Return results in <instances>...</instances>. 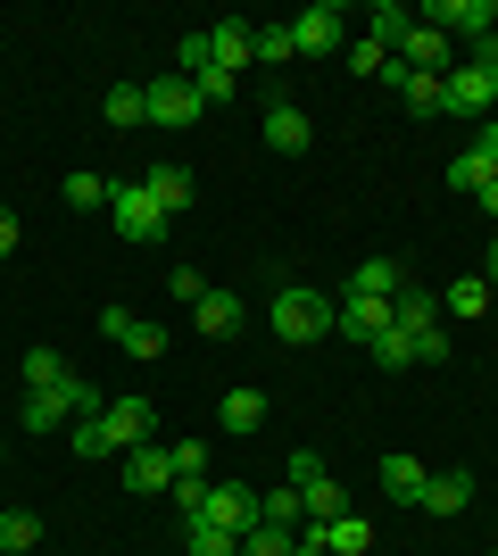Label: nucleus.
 Listing matches in <instances>:
<instances>
[{
    "label": "nucleus",
    "instance_id": "nucleus-1",
    "mask_svg": "<svg viewBox=\"0 0 498 556\" xmlns=\"http://www.w3.org/2000/svg\"><path fill=\"white\" fill-rule=\"evenodd\" d=\"M332 325H341V307H332L324 291H274V332H283L291 349H308V341H324Z\"/></svg>",
    "mask_w": 498,
    "mask_h": 556
},
{
    "label": "nucleus",
    "instance_id": "nucleus-2",
    "mask_svg": "<svg viewBox=\"0 0 498 556\" xmlns=\"http://www.w3.org/2000/svg\"><path fill=\"white\" fill-rule=\"evenodd\" d=\"M108 216H117V232H125V241H158V232H166L158 200H150L142 184H108Z\"/></svg>",
    "mask_w": 498,
    "mask_h": 556
},
{
    "label": "nucleus",
    "instance_id": "nucleus-3",
    "mask_svg": "<svg viewBox=\"0 0 498 556\" xmlns=\"http://www.w3.org/2000/svg\"><path fill=\"white\" fill-rule=\"evenodd\" d=\"M424 25H440V34H465V42H490V34H498V0H432Z\"/></svg>",
    "mask_w": 498,
    "mask_h": 556
},
{
    "label": "nucleus",
    "instance_id": "nucleus-4",
    "mask_svg": "<svg viewBox=\"0 0 498 556\" xmlns=\"http://www.w3.org/2000/svg\"><path fill=\"white\" fill-rule=\"evenodd\" d=\"M100 332H108L125 357H142V366H150V357H166V332L150 325V316H133V307H100Z\"/></svg>",
    "mask_w": 498,
    "mask_h": 556
},
{
    "label": "nucleus",
    "instance_id": "nucleus-5",
    "mask_svg": "<svg viewBox=\"0 0 498 556\" xmlns=\"http://www.w3.org/2000/svg\"><path fill=\"white\" fill-rule=\"evenodd\" d=\"M341 34H349V17H341V9H308V17H291V50H299V59H324V50H341Z\"/></svg>",
    "mask_w": 498,
    "mask_h": 556
},
{
    "label": "nucleus",
    "instance_id": "nucleus-6",
    "mask_svg": "<svg viewBox=\"0 0 498 556\" xmlns=\"http://www.w3.org/2000/svg\"><path fill=\"white\" fill-rule=\"evenodd\" d=\"M100 424H108V441H117V448L158 441V407H150V399H117V407H100Z\"/></svg>",
    "mask_w": 498,
    "mask_h": 556
},
{
    "label": "nucleus",
    "instance_id": "nucleus-7",
    "mask_svg": "<svg viewBox=\"0 0 498 556\" xmlns=\"http://www.w3.org/2000/svg\"><path fill=\"white\" fill-rule=\"evenodd\" d=\"M142 191L158 200V216H166V225H175V216L191 208V175H183L175 159H150V166H142Z\"/></svg>",
    "mask_w": 498,
    "mask_h": 556
},
{
    "label": "nucleus",
    "instance_id": "nucleus-8",
    "mask_svg": "<svg viewBox=\"0 0 498 556\" xmlns=\"http://www.w3.org/2000/svg\"><path fill=\"white\" fill-rule=\"evenodd\" d=\"M208 59L225 75H241L250 59H258V25H241V17H225V25H208Z\"/></svg>",
    "mask_w": 498,
    "mask_h": 556
},
{
    "label": "nucleus",
    "instance_id": "nucleus-9",
    "mask_svg": "<svg viewBox=\"0 0 498 556\" xmlns=\"http://www.w3.org/2000/svg\"><path fill=\"white\" fill-rule=\"evenodd\" d=\"M191 325L208 332V341H233V332L250 325V307H241V291H208V300L191 307Z\"/></svg>",
    "mask_w": 498,
    "mask_h": 556
},
{
    "label": "nucleus",
    "instance_id": "nucleus-10",
    "mask_svg": "<svg viewBox=\"0 0 498 556\" xmlns=\"http://www.w3.org/2000/svg\"><path fill=\"white\" fill-rule=\"evenodd\" d=\"M200 109H208V100L191 92L183 75H166V84H150V125H191Z\"/></svg>",
    "mask_w": 498,
    "mask_h": 556
},
{
    "label": "nucleus",
    "instance_id": "nucleus-11",
    "mask_svg": "<svg viewBox=\"0 0 498 556\" xmlns=\"http://www.w3.org/2000/svg\"><path fill=\"white\" fill-rule=\"evenodd\" d=\"M125 490H175V457H166L158 441L125 448Z\"/></svg>",
    "mask_w": 498,
    "mask_h": 556
},
{
    "label": "nucleus",
    "instance_id": "nucleus-12",
    "mask_svg": "<svg viewBox=\"0 0 498 556\" xmlns=\"http://www.w3.org/2000/svg\"><path fill=\"white\" fill-rule=\"evenodd\" d=\"M399 59H407V75H440V67H449V34L416 17V34L399 42Z\"/></svg>",
    "mask_w": 498,
    "mask_h": 556
},
{
    "label": "nucleus",
    "instance_id": "nucleus-13",
    "mask_svg": "<svg viewBox=\"0 0 498 556\" xmlns=\"http://www.w3.org/2000/svg\"><path fill=\"white\" fill-rule=\"evenodd\" d=\"M17 424H25V432H59V424H75V399H67V382H59V391H25Z\"/></svg>",
    "mask_w": 498,
    "mask_h": 556
},
{
    "label": "nucleus",
    "instance_id": "nucleus-14",
    "mask_svg": "<svg viewBox=\"0 0 498 556\" xmlns=\"http://www.w3.org/2000/svg\"><path fill=\"white\" fill-rule=\"evenodd\" d=\"M332 332H349V341L374 349L382 332H391V300H341V325H332Z\"/></svg>",
    "mask_w": 498,
    "mask_h": 556
},
{
    "label": "nucleus",
    "instance_id": "nucleus-15",
    "mask_svg": "<svg viewBox=\"0 0 498 556\" xmlns=\"http://www.w3.org/2000/svg\"><path fill=\"white\" fill-rule=\"evenodd\" d=\"M449 109L457 116H482V109H498V84L482 67H449Z\"/></svg>",
    "mask_w": 498,
    "mask_h": 556
},
{
    "label": "nucleus",
    "instance_id": "nucleus-16",
    "mask_svg": "<svg viewBox=\"0 0 498 556\" xmlns=\"http://www.w3.org/2000/svg\"><path fill=\"white\" fill-rule=\"evenodd\" d=\"M391 325H399L407 341H424V332L440 325V300H432V291H407V282H399V300H391Z\"/></svg>",
    "mask_w": 498,
    "mask_h": 556
},
{
    "label": "nucleus",
    "instance_id": "nucleus-17",
    "mask_svg": "<svg viewBox=\"0 0 498 556\" xmlns=\"http://www.w3.org/2000/svg\"><path fill=\"white\" fill-rule=\"evenodd\" d=\"M100 116H108L117 134H133V125H150V84H117V92L100 100Z\"/></svg>",
    "mask_w": 498,
    "mask_h": 556
},
{
    "label": "nucleus",
    "instance_id": "nucleus-18",
    "mask_svg": "<svg viewBox=\"0 0 498 556\" xmlns=\"http://www.w3.org/2000/svg\"><path fill=\"white\" fill-rule=\"evenodd\" d=\"M266 141H274V150H308L316 141V125L299 109H291V100H274V109H266Z\"/></svg>",
    "mask_w": 498,
    "mask_h": 556
},
{
    "label": "nucleus",
    "instance_id": "nucleus-19",
    "mask_svg": "<svg viewBox=\"0 0 498 556\" xmlns=\"http://www.w3.org/2000/svg\"><path fill=\"white\" fill-rule=\"evenodd\" d=\"M465 498H474V473H457V465L424 482V507H432V515H465Z\"/></svg>",
    "mask_w": 498,
    "mask_h": 556
},
{
    "label": "nucleus",
    "instance_id": "nucleus-20",
    "mask_svg": "<svg viewBox=\"0 0 498 556\" xmlns=\"http://www.w3.org/2000/svg\"><path fill=\"white\" fill-rule=\"evenodd\" d=\"M324 548L332 556H374V523H366V515H332V523H324Z\"/></svg>",
    "mask_w": 498,
    "mask_h": 556
},
{
    "label": "nucleus",
    "instance_id": "nucleus-21",
    "mask_svg": "<svg viewBox=\"0 0 498 556\" xmlns=\"http://www.w3.org/2000/svg\"><path fill=\"white\" fill-rule=\"evenodd\" d=\"M349 300H399V266H391V257H366L349 275Z\"/></svg>",
    "mask_w": 498,
    "mask_h": 556
},
{
    "label": "nucleus",
    "instance_id": "nucleus-22",
    "mask_svg": "<svg viewBox=\"0 0 498 556\" xmlns=\"http://www.w3.org/2000/svg\"><path fill=\"white\" fill-rule=\"evenodd\" d=\"M424 482L432 473L416 457H382V498H416V507H424Z\"/></svg>",
    "mask_w": 498,
    "mask_h": 556
},
{
    "label": "nucleus",
    "instance_id": "nucleus-23",
    "mask_svg": "<svg viewBox=\"0 0 498 556\" xmlns=\"http://www.w3.org/2000/svg\"><path fill=\"white\" fill-rule=\"evenodd\" d=\"M407 34H416V9H399V0H382L374 17H366V42H382V50H399Z\"/></svg>",
    "mask_w": 498,
    "mask_h": 556
},
{
    "label": "nucleus",
    "instance_id": "nucleus-24",
    "mask_svg": "<svg viewBox=\"0 0 498 556\" xmlns=\"http://www.w3.org/2000/svg\"><path fill=\"white\" fill-rule=\"evenodd\" d=\"M216 416H225V432H258V424H266V399L258 391H225V399H216Z\"/></svg>",
    "mask_w": 498,
    "mask_h": 556
},
{
    "label": "nucleus",
    "instance_id": "nucleus-25",
    "mask_svg": "<svg viewBox=\"0 0 498 556\" xmlns=\"http://www.w3.org/2000/svg\"><path fill=\"white\" fill-rule=\"evenodd\" d=\"M299 515H308L299 490H266V498H258V523H274V532H299Z\"/></svg>",
    "mask_w": 498,
    "mask_h": 556
},
{
    "label": "nucleus",
    "instance_id": "nucleus-26",
    "mask_svg": "<svg viewBox=\"0 0 498 556\" xmlns=\"http://www.w3.org/2000/svg\"><path fill=\"white\" fill-rule=\"evenodd\" d=\"M25 548H42V523H34L25 507H9L0 515V556H25Z\"/></svg>",
    "mask_w": 498,
    "mask_h": 556
},
{
    "label": "nucleus",
    "instance_id": "nucleus-27",
    "mask_svg": "<svg viewBox=\"0 0 498 556\" xmlns=\"http://www.w3.org/2000/svg\"><path fill=\"white\" fill-rule=\"evenodd\" d=\"M299 498H308V523H332V515H349V498H341V482H332V473H316Z\"/></svg>",
    "mask_w": 498,
    "mask_h": 556
},
{
    "label": "nucleus",
    "instance_id": "nucleus-28",
    "mask_svg": "<svg viewBox=\"0 0 498 556\" xmlns=\"http://www.w3.org/2000/svg\"><path fill=\"white\" fill-rule=\"evenodd\" d=\"M407 109L440 116V109H449V75H407Z\"/></svg>",
    "mask_w": 498,
    "mask_h": 556
},
{
    "label": "nucleus",
    "instance_id": "nucleus-29",
    "mask_svg": "<svg viewBox=\"0 0 498 556\" xmlns=\"http://www.w3.org/2000/svg\"><path fill=\"white\" fill-rule=\"evenodd\" d=\"M183 556H241V540L216 523H183Z\"/></svg>",
    "mask_w": 498,
    "mask_h": 556
},
{
    "label": "nucleus",
    "instance_id": "nucleus-30",
    "mask_svg": "<svg viewBox=\"0 0 498 556\" xmlns=\"http://www.w3.org/2000/svg\"><path fill=\"white\" fill-rule=\"evenodd\" d=\"M59 382H67L59 349H34V357H25V391H59Z\"/></svg>",
    "mask_w": 498,
    "mask_h": 556
},
{
    "label": "nucleus",
    "instance_id": "nucleus-31",
    "mask_svg": "<svg viewBox=\"0 0 498 556\" xmlns=\"http://www.w3.org/2000/svg\"><path fill=\"white\" fill-rule=\"evenodd\" d=\"M299 50H291V25H258V67H291Z\"/></svg>",
    "mask_w": 498,
    "mask_h": 556
},
{
    "label": "nucleus",
    "instance_id": "nucleus-32",
    "mask_svg": "<svg viewBox=\"0 0 498 556\" xmlns=\"http://www.w3.org/2000/svg\"><path fill=\"white\" fill-rule=\"evenodd\" d=\"M482 307H490V282H449V316H465V325H474V316H482Z\"/></svg>",
    "mask_w": 498,
    "mask_h": 556
},
{
    "label": "nucleus",
    "instance_id": "nucleus-33",
    "mask_svg": "<svg viewBox=\"0 0 498 556\" xmlns=\"http://www.w3.org/2000/svg\"><path fill=\"white\" fill-rule=\"evenodd\" d=\"M67 208H75V216L108 208V184H100V175H67Z\"/></svg>",
    "mask_w": 498,
    "mask_h": 556
},
{
    "label": "nucleus",
    "instance_id": "nucleus-34",
    "mask_svg": "<svg viewBox=\"0 0 498 556\" xmlns=\"http://www.w3.org/2000/svg\"><path fill=\"white\" fill-rule=\"evenodd\" d=\"M291 540H299V532H274V523H258V532H241V556H291Z\"/></svg>",
    "mask_w": 498,
    "mask_h": 556
},
{
    "label": "nucleus",
    "instance_id": "nucleus-35",
    "mask_svg": "<svg viewBox=\"0 0 498 556\" xmlns=\"http://www.w3.org/2000/svg\"><path fill=\"white\" fill-rule=\"evenodd\" d=\"M75 457H117V441H108V424H100V416L75 424Z\"/></svg>",
    "mask_w": 498,
    "mask_h": 556
},
{
    "label": "nucleus",
    "instance_id": "nucleus-36",
    "mask_svg": "<svg viewBox=\"0 0 498 556\" xmlns=\"http://www.w3.org/2000/svg\"><path fill=\"white\" fill-rule=\"evenodd\" d=\"M166 457H175V482H208V448L200 441H175Z\"/></svg>",
    "mask_w": 498,
    "mask_h": 556
},
{
    "label": "nucleus",
    "instance_id": "nucleus-37",
    "mask_svg": "<svg viewBox=\"0 0 498 556\" xmlns=\"http://www.w3.org/2000/svg\"><path fill=\"white\" fill-rule=\"evenodd\" d=\"M374 357H382V366H391V374H399V366H416V341H407V332L391 325V332H382V341H374Z\"/></svg>",
    "mask_w": 498,
    "mask_h": 556
},
{
    "label": "nucleus",
    "instance_id": "nucleus-38",
    "mask_svg": "<svg viewBox=\"0 0 498 556\" xmlns=\"http://www.w3.org/2000/svg\"><path fill=\"white\" fill-rule=\"evenodd\" d=\"M208 67H216V59H208V34H183V67H175V75H183V84H200Z\"/></svg>",
    "mask_w": 498,
    "mask_h": 556
},
{
    "label": "nucleus",
    "instance_id": "nucleus-39",
    "mask_svg": "<svg viewBox=\"0 0 498 556\" xmlns=\"http://www.w3.org/2000/svg\"><path fill=\"white\" fill-rule=\"evenodd\" d=\"M191 92H200V100H208V109H216V100H233V92H241V75L208 67V75H200V84H191Z\"/></svg>",
    "mask_w": 498,
    "mask_h": 556
},
{
    "label": "nucleus",
    "instance_id": "nucleus-40",
    "mask_svg": "<svg viewBox=\"0 0 498 556\" xmlns=\"http://www.w3.org/2000/svg\"><path fill=\"white\" fill-rule=\"evenodd\" d=\"M482 184H490V175H482V166L457 150V159H449V191H482Z\"/></svg>",
    "mask_w": 498,
    "mask_h": 556
},
{
    "label": "nucleus",
    "instance_id": "nucleus-41",
    "mask_svg": "<svg viewBox=\"0 0 498 556\" xmlns=\"http://www.w3.org/2000/svg\"><path fill=\"white\" fill-rule=\"evenodd\" d=\"M166 291H175V300H183V307H200V300H208V282L191 275V266H175V282H166Z\"/></svg>",
    "mask_w": 498,
    "mask_h": 556
},
{
    "label": "nucleus",
    "instance_id": "nucleus-42",
    "mask_svg": "<svg viewBox=\"0 0 498 556\" xmlns=\"http://www.w3.org/2000/svg\"><path fill=\"white\" fill-rule=\"evenodd\" d=\"M382 59H391L382 42H349V67H357V75H382Z\"/></svg>",
    "mask_w": 498,
    "mask_h": 556
},
{
    "label": "nucleus",
    "instance_id": "nucleus-43",
    "mask_svg": "<svg viewBox=\"0 0 498 556\" xmlns=\"http://www.w3.org/2000/svg\"><path fill=\"white\" fill-rule=\"evenodd\" d=\"M465 67H482V75L498 84V34H490V42H474V59H465Z\"/></svg>",
    "mask_w": 498,
    "mask_h": 556
},
{
    "label": "nucleus",
    "instance_id": "nucleus-44",
    "mask_svg": "<svg viewBox=\"0 0 498 556\" xmlns=\"http://www.w3.org/2000/svg\"><path fill=\"white\" fill-rule=\"evenodd\" d=\"M17 232H25V225H17V216H9V208H0V257L17 250Z\"/></svg>",
    "mask_w": 498,
    "mask_h": 556
},
{
    "label": "nucleus",
    "instance_id": "nucleus-45",
    "mask_svg": "<svg viewBox=\"0 0 498 556\" xmlns=\"http://www.w3.org/2000/svg\"><path fill=\"white\" fill-rule=\"evenodd\" d=\"M474 200H482V216H498V175H490V184L474 191Z\"/></svg>",
    "mask_w": 498,
    "mask_h": 556
},
{
    "label": "nucleus",
    "instance_id": "nucleus-46",
    "mask_svg": "<svg viewBox=\"0 0 498 556\" xmlns=\"http://www.w3.org/2000/svg\"><path fill=\"white\" fill-rule=\"evenodd\" d=\"M482 282H490V291H498V241H490V266H482Z\"/></svg>",
    "mask_w": 498,
    "mask_h": 556
}]
</instances>
